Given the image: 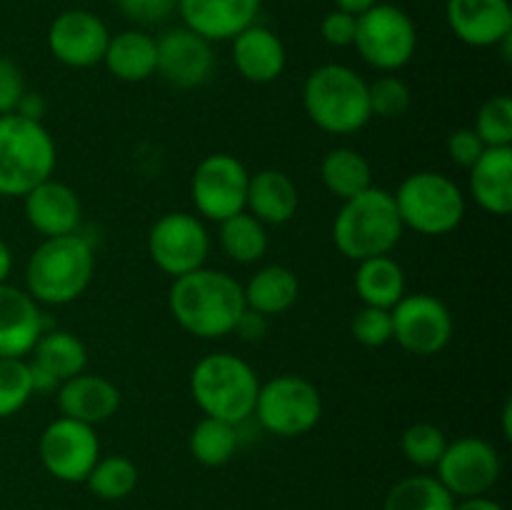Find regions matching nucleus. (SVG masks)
I'll return each mask as SVG.
<instances>
[{
  "mask_svg": "<svg viewBox=\"0 0 512 510\" xmlns=\"http://www.w3.org/2000/svg\"><path fill=\"white\" fill-rule=\"evenodd\" d=\"M355 25H358V15H350L345 10L335 8L320 23V35L333 48H350L355 40Z\"/></svg>",
  "mask_w": 512,
  "mask_h": 510,
  "instance_id": "a19ab883",
  "label": "nucleus"
},
{
  "mask_svg": "<svg viewBox=\"0 0 512 510\" xmlns=\"http://www.w3.org/2000/svg\"><path fill=\"white\" fill-rule=\"evenodd\" d=\"M300 283L298 275L288 265H265L255 270L253 278L243 285L245 308L265 315H283L298 303Z\"/></svg>",
  "mask_w": 512,
  "mask_h": 510,
  "instance_id": "bb28decb",
  "label": "nucleus"
},
{
  "mask_svg": "<svg viewBox=\"0 0 512 510\" xmlns=\"http://www.w3.org/2000/svg\"><path fill=\"white\" fill-rule=\"evenodd\" d=\"M368 100L370 113L390 120L408 113V108L413 105V93H410V85L403 78L385 73L373 83H368Z\"/></svg>",
  "mask_w": 512,
  "mask_h": 510,
  "instance_id": "e433bc0d",
  "label": "nucleus"
},
{
  "mask_svg": "<svg viewBox=\"0 0 512 510\" xmlns=\"http://www.w3.org/2000/svg\"><path fill=\"white\" fill-rule=\"evenodd\" d=\"M25 95L23 70L10 58H0V115L15 113L20 98Z\"/></svg>",
  "mask_w": 512,
  "mask_h": 510,
  "instance_id": "79ce46f5",
  "label": "nucleus"
},
{
  "mask_svg": "<svg viewBox=\"0 0 512 510\" xmlns=\"http://www.w3.org/2000/svg\"><path fill=\"white\" fill-rule=\"evenodd\" d=\"M220 225V248L228 255L230 260L240 265L258 263V260L265 258L268 253V225L260 223L258 218L243 210L238 215H230Z\"/></svg>",
  "mask_w": 512,
  "mask_h": 510,
  "instance_id": "c756f323",
  "label": "nucleus"
},
{
  "mask_svg": "<svg viewBox=\"0 0 512 510\" xmlns=\"http://www.w3.org/2000/svg\"><path fill=\"white\" fill-rule=\"evenodd\" d=\"M435 470V478L450 490L453 498H475L488 495L495 488L503 473V463L493 443L468 435L448 443Z\"/></svg>",
  "mask_w": 512,
  "mask_h": 510,
  "instance_id": "4468645a",
  "label": "nucleus"
},
{
  "mask_svg": "<svg viewBox=\"0 0 512 510\" xmlns=\"http://www.w3.org/2000/svg\"><path fill=\"white\" fill-rule=\"evenodd\" d=\"M108 40V25L90 10H65L48 28L50 53L68 68H93L103 63Z\"/></svg>",
  "mask_w": 512,
  "mask_h": 510,
  "instance_id": "dca6fc26",
  "label": "nucleus"
},
{
  "mask_svg": "<svg viewBox=\"0 0 512 510\" xmlns=\"http://www.w3.org/2000/svg\"><path fill=\"white\" fill-rule=\"evenodd\" d=\"M85 483H88L90 493L98 498L123 500L138 485V468L125 455H108V458H98Z\"/></svg>",
  "mask_w": 512,
  "mask_h": 510,
  "instance_id": "473e14b6",
  "label": "nucleus"
},
{
  "mask_svg": "<svg viewBox=\"0 0 512 510\" xmlns=\"http://www.w3.org/2000/svg\"><path fill=\"white\" fill-rule=\"evenodd\" d=\"M250 173L243 160L230 153L205 155L190 180V195L198 218L223 223L245 210Z\"/></svg>",
  "mask_w": 512,
  "mask_h": 510,
  "instance_id": "9b49d317",
  "label": "nucleus"
},
{
  "mask_svg": "<svg viewBox=\"0 0 512 510\" xmlns=\"http://www.w3.org/2000/svg\"><path fill=\"white\" fill-rule=\"evenodd\" d=\"M95 250L85 235L45 238L25 263V290L40 305H68L90 288Z\"/></svg>",
  "mask_w": 512,
  "mask_h": 510,
  "instance_id": "f03ea898",
  "label": "nucleus"
},
{
  "mask_svg": "<svg viewBox=\"0 0 512 510\" xmlns=\"http://www.w3.org/2000/svg\"><path fill=\"white\" fill-rule=\"evenodd\" d=\"M15 113L23 115V118H30V120H40L43 123V115H45V100L40 93H28L25 90V95L20 98L18 108H15Z\"/></svg>",
  "mask_w": 512,
  "mask_h": 510,
  "instance_id": "c03bdc74",
  "label": "nucleus"
},
{
  "mask_svg": "<svg viewBox=\"0 0 512 510\" xmlns=\"http://www.w3.org/2000/svg\"><path fill=\"white\" fill-rule=\"evenodd\" d=\"M445 18L455 38L470 48H498L512 38L508 0H448Z\"/></svg>",
  "mask_w": 512,
  "mask_h": 510,
  "instance_id": "f3484780",
  "label": "nucleus"
},
{
  "mask_svg": "<svg viewBox=\"0 0 512 510\" xmlns=\"http://www.w3.org/2000/svg\"><path fill=\"white\" fill-rule=\"evenodd\" d=\"M253 415L260 428L278 438H300L323 418L320 390L303 375L283 373L260 383Z\"/></svg>",
  "mask_w": 512,
  "mask_h": 510,
  "instance_id": "6e6552de",
  "label": "nucleus"
},
{
  "mask_svg": "<svg viewBox=\"0 0 512 510\" xmlns=\"http://www.w3.org/2000/svg\"><path fill=\"white\" fill-rule=\"evenodd\" d=\"M10 273H13V253H10L8 243L0 238V285L8 283Z\"/></svg>",
  "mask_w": 512,
  "mask_h": 510,
  "instance_id": "de8ad7c7",
  "label": "nucleus"
},
{
  "mask_svg": "<svg viewBox=\"0 0 512 510\" xmlns=\"http://www.w3.org/2000/svg\"><path fill=\"white\" fill-rule=\"evenodd\" d=\"M103 63L113 78L123 83H143L150 75H155L158 43L145 30H123L118 35H110Z\"/></svg>",
  "mask_w": 512,
  "mask_h": 510,
  "instance_id": "393cba45",
  "label": "nucleus"
},
{
  "mask_svg": "<svg viewBox=\"0 0 512 510\" xmlns=\"http://www.w3.org/2000/svg\"><path fill=\"white\" fill-rule=\"evenodd\" d=\"M470 195L493 215L512 210V148H485L470 168Z\"/></svg>",
  "mask_w": 512,
  "mask_h": 510,
  "instance_id": "b1692460",
  "label": "nucleus"
},
{
  "mask_svg": "<svg viewBox=\"0 0 512 510\" xmlns=\"http://www.w3.org/2000/svg\"><path fill=\"white\" fill-rule=\"evenodd\" d=\"M510 420H512V403L508 400V403H505V408H503V433H505V438H510V435H512Z\"/></svg>",
  "mask_w": 512,
  "mask_h": 510,
  "instance_id": "09e8293b",
  "label": "nucleus"
},
{
  "mask_svg": "<svg viewBox=\"0 0 512 510\" xmlns=\"http://www.w3.org/2000/svg\"><path fill=\"white\" fill-rule=\"evenodd\" d=\"M353 45L370 68L380 73H395L413 60L418 48V30L403 8L378 3L358 15Z\"/></svg>",
  "mask_w": 512,
  "mask_h": 510,
  "instance_id": "1a4fd4ad",
  "label": "nucleus"
},
{
  "mask_svg": "<svg viewBox=\"0 0 512 510\" xmlns=\"http://www.w3.org/2000/svg\"><path fill=\"white\" fill-rule=\"evenodd\" d=\"M485 153V143L473 128H458L448 135V155L460 168H473L480 155Z\"/></svg>",
  "mask_w": 512,
  "mask_h": 510,
  "instance_id": "ea45409f",
  "label": "nucleus"
},
{
  "mask_svg": "<svg viewBox=\"0 0 512 510\" xmlns=\"http://www.w3.org/2000/svg\"><path fill=\"white\" fill-rule=\"evenodd\" d=\"M455 503L435 475H408L388 490L383 510H453Z\"/></svg>",
  "mask_w": 512,
  "mask_h": 510,
  "instance_id": "2f4dec72",
  "label": "nucleus"
},
{
  "mask_svg": "<svg viewBox=\"0 0 512 510\" xmlns=\"http://www.w3.org/2000/svg\"><path fill=\"white\" fill-rule=\"evenodd\" d=\"M393 198L403 228L420 235H448L465 218V195L460 185L435 170L408 175Z\"/></svg>",
  "mask_w": 512,
  "mask_h": 510,
  "instance_id": "0eeeda50",
  "label": "nucleus"
},
{
  "mask_svg": "<svg viewBox=\"0 0 512 510\" xmlns=\"http://www.w3.org/2000/svg\"><path fill=\"white\" fill-rule=\"evenodd\" d=\"M353 283L363 305L393 310L405 295V270L393 255H378L360 260Z\"/></svg>",
  "mask_w": 512,
  "mask_h": 510,
  "instance_id": "cd10ccee",
  "label": "nucleus"
},
{
  "mask_svg": "<svg viewBox=\"0 0 512 510\" xmlns=\"http://www.w3.org/2000/svg\"><path fill=\"white\" fill-rule=\"evenodd\" d=\"M38 455L43 468L63 483H85L100 458V440L93 425L55 418L40 433Z\"/></svg>",
  "mask_w": 512,
  "mask_h": 510,
  "instance_id": "ddd939ff",
  "label": "nucleus"
},
{
  "mask_svg": "<svg viewBox=\"0 0 512 510\" xmlns=\"http://www.w3.org/2000/svg\"><path fill=\"white\" fill-rule=\"evenodd\" d=\"M238 428L240 425L228 423V420L205 415L190 433V455L205 468H220V465L230 463L240 445Z\"/></svg>",
  "mask_w": 512,
  "mask_h": 510,
  "instance_id": "7c9ffc66",
  "label": "nucleus"
},
{
  "mask_svg": "<svg viewBox=\"0 0 512 510\" xmlns=\"http://www.w3.org/2000/svg\"><path fill=\"white\" fill-rule=\"evenodd\" d=\"M378 3L380 0H335V5L350 15H363L365 10H370L373 5H378Z\"/></svg>",
  "mask_w": 512,
  "mask_h": 510,
  "instance_id": "49530a36",
  "label": "nucleus"
},
{
  "mask_svg": "<svg viewBox=\"0 0 512 510\" xmlns=\"http://www.w3.org/2000/svg\"><path fill=\"white\" fill-rule=\"evenodd\" d=\"M320 180L335 198L348 200L373 185V168L358 150L333 148L320 163Z\"/></svg>",
  "mask_w": 512,
  "mask_h": 510,
  "instance_id": "c85d7f7f",
  "label": "nucleus"
},
{
  "mask_svg": "<svg viewBox=\"0 0 512 510\" xmlns=\"http://www.w3.org/2000/svg\"><path fill=\"white\" fill-rule=\"evenodd\" d=\"M28 363L33 365V368H38L40 373L50 375L60 388V383L85 373L88 350H85L83 340L75 333H70V330L45 328L43 335L38 338V343L30 350Z\"/></svg>",
  "mask_w": 512,
  "mask_h": 510,
  "instance_id": "a878e982",
  "label": "nucleus"
},
{
  "mask_svg": "<svg viewBox=\"0 0 512 510\" xmlns=\"http://www.w3.org/2000/svg\"><path fill=\"white\" fill-rule=\"evenodd\" d=\"M258 390L253 365L233 353H210L190 370V395L208 418L243 425L253 418Z\"/></svg>",
  "mask_w": 512,
  "mask_h": 510,
  "instance_id": "39448f33",
  "label": "nucleus"
},
{
  "mask_svg": "<svg viewBox=\"0 0 512 510\" xmlns=\"http://www.w3.org/2000/svg\"><path fill=\"white\" fill-rule=\"evenodd\" d=\"M233 63L243 80L268 85L283 75L288 55L283 40L273 30L253 23L233 38Z\"/></svg>",
  "mask_w": 512,
  "mask_h": 510,
  "instance_id": "4be33fe9",
  "label": "nucleus"
},
{
  "mask_svg": "<svg viewBox=\"0 0 512 510\" xmlns=\"http://www.w3.org/2000/svg\"><path fill=\"white\" fill-rule=\"evenodd\" d=\"M148 255L155 268L170 278L203 268L210 255V235L203 218L185 210L160 215L148 233Z\"/></svg>",
  "mask_w": 512,
  "mask_h": 510,
  "instance_id": "9d476101",
  "label": "nucleus"
},
{
  "mask_svg": "<svg viewBox=\"0 0 512 510\" xmlns=\"http://www.w3.org/2000/svg\"><path fill=\"white\" fill-rule=\"evenodd\" d=\"M305 115L330 135H353L370 123L368 80L353 68L325 63L303 83Z\"/></svg>",
  "mask_w": 512,
  "mask_h": 510,
  "instance_id": "20e7f679",
  "label": "nucleus"
},
{
  "mask_svg": "<svg viewBox=\"0 0 512 510\" xmlns=\"http://www.w3.org/2000/svg\"><path fill=\"white\" fill-rule=\"evenodd\" d=\"M448 443L450 440L445 438L438 425L423 420V423H413L410 428H405L403 438H400V450H403L408 463H413L420 470H428L440 463Z\"/></svg>",
  "mask_w": 512,
  "mask_h": 510,
  "instance_id": "72a5a7b5",
  "label": "nucleus"
},
{
  "mask_svg": "<svg viewBox=\"0 0 512 510\" xmlns=\"http://www.w3.org/2000/svg\"><path fill=\"white\" fill-rule=\"evenodd\" d=\"M300 205L298 185L288 173L275 168L258 170L248 180L245 210L263 225H285L295 218Z\"/></svg>",
  "mask_w": 512,
  "mask_h": 510,
  "instance_id": "5701e85b",
  "label": "nucleus"
},
{
  "mask_svg": "<svg viewBox=\"0 0 512 510\" xmlns=\"http://www.w3.org/2000/svg\"><path fill=\"white\" fill-rule=\"evenodd\" d=\"M43 330L38 300L25 288L0 285V358H28Z\"/></svg>",
  "mask_w": 512,
  "mask_h": 510,
  "instance_id": "aec40b11",
  "label": "nucleus"
},
{
  "mask_svg": "<svg viewBox=\"0 0 512 510\" xmlns=\"http://www.w3.org/2000/svg\"><path fill=\"white\" fill-rule=\"evenodd\" d=\"M403 230L393 193L370 185L363 193L343 200V208L333 220V243L340 255L360 263L393 253Z\"/></svg>",
  "mask_w": 512,
  "mask_h": 510,
  "instance_id": "7ed1b4c3",
  "label": "nucleus"
},
{
  "mask_svg": "<svg viewBox=\"0 0 512 510\" xmlns=\"http://www.w3.org/2000/svg\"><path fill=\"white\" fill-rule=\"evenodd\" d=\"M58 410L63 418L85 425H100L113 418L120 408V390L113 380L95 373H80L60 383L55 390Z\"/></svg>",
  "mask_w": 512,
  "mask_h": 510,
  "instance_id": "412c9836",
  "label": "nucleus"
},
{
  "mask_svg": "<svg viewBox=\"0 0 512 510\" xmlns=\"http://www.w3.org/2000/svg\"><path fill=\"white\" fill-rule=\"evenodd\" d=\"M170 313L185 333L200 340L225 338L235 330L245 310L243 285L225 270L198 268L173 278Z\"/></svg>",
  "mask_w": 512,
  "mask_h": 510,
  "instance_id": "f257e3e1",
  "label": "nucleus"
},
{
  "mask_svg": "<svg viewBox=\"0 0 512 510\" xmlns=\"http://www.w3.org/2000/svg\"><path fill=\"white\" fill-rule=\"evenodd\" d=\"M155 43H158L155 73L165 83L183 90L200 88L203 83H208L215 70V53L210 40L183 25V28H173L155 38Z\"/></svg>",
  "mask_w": 512,
  "mask_h": 510,
  "instance_id": "2eb2a0df",
  "label": "nucleus"
},
{
  "mask_svg": "<svg viewBox=\"0 0 512 510\" xmlns=\"http://www.w3.org/2000/svg\"><path fill=\"white\" fill-rule=\"evenodd\" d=\"M393 340L418 358L443 353L455 333L453 313L440 298L430 293H405L390 310Z\"/></svg>",
  "mask_w": 512,
  "mask_h": 510,
  "instance_id": "f8f14e48",
  "label": "nucleus"
},
{
  "mask_svg": "<svg viewBox=\"0 0 512 510\" xmlns=\"http://www.w3.org/2000/svg\"><path fill=\"white\" fill-rule=\"evenodd\" d=\"M25 218L30 228L38 230L43 238L78 233L83 223V203L68 183L48 178L35 185L23 198Z\"/></svg>",
  "mask_w": 512,
  "mask_h": 510,
  "instance_id": "a211bd4d",
  "label": "nucleus"
},
{
  "mask_svg": "<svg viewBox=\"0 0 512 510\" xmlns=\"http://www.w3.org/2000/svg\"><path fill=\"white\" fill-rule=\"evenodd\" d=\"M33 395L28 360L0 358V418L20 413Z\"/></svg>",
  "mask_w": 512,
  "mask_h": 510,
  "instance_id": "f704fd0d",
  "label": "nucleus"
},
{
  "mask_svg": "<svg viewBox=\"0 0 512 510\" xmlns=\"http://www.w3.org/2000/svg\"><path fill=\"white\" fill-rule=\"evenodd\" d=\"M475 133L485 148H512V100L510 95H493L485 100L475 118Z\"/></svg>",
  "mask_w": 512,
  "mask_h": 510,
  "instance_id": "c9c22d12",
  "label": "nucleus"
},
{
  "mask_svg": "<svg viewBox=\"0 0 512 510\" xmlns=\"http://www.w3.org/2000/svg\"><path fill=\"white\" fill-rule=\"evenodd\" d=\"M350 333L365 348H380L393 340V315L385 308L363 305L350 320Z\"/></svg>",
  "mask_w": 512,
  "mask_h": 510,
  "instance_id": "4c0bfd02",
  "label": "nucleus"
},
{
  "mask_svg": "<svg viewBox=\"0 0 512 510\" xmlns=\"http://www.w3.org/2000/svg\"><path fill=\"white\" fill-rule=\"evenodd\" d=\"M115 5L138 25H158L178 10V0H115Z\"/></svg>",
  "mask_w": 512,
  "mask_h": 510,
  "instance_id": "58836bf2",
  "label": "nucleus"
},
{
  "mask_svg": "<svg viewBox=\"0 0 512 510\" xmlns=\"http://www.w3.org/2000/svg\"><path fill=\"white\" fill-rule=\"evenodd\" d=\"M233 333H238L240 338L248 340V343H255V340H260L265 333H268V318L255 313V310L245 308L243 315H240V320L235 323Z\"/></svg>",
  "mask_w": 512,
  "mask_h": 510,
  "instance_id": "37998d69",
  "label": "nucleus"
},
{
  "mask_svg": "<svg viewBox=\"0 0 512 510\" xmlns=\"http://www.w3.org/2000/svg\"><path fill=\"white\" fill-rule=\"evenodd\" d=\"M453 510H505L498 500L488 498V495H475V498H460Z\"/></svg>",
  "mask_w": 512,
  "mask_h": 510,
  "instance_id": "a18cd8bd",
  "label": "nucleus"
},
{
  "mask_svg": "<svg viewBox=\"0 0 512 510\" xmlns=\"http://www.w3.org/2000/svg\"><path fill=\"white\" fill-rule=\"evenodd\" d=\"M263 0H178L185 28L210 43L233 40L258 20Z\"/></svg>",
  "mask_w": 512,
  "mask_h": 510,
  "instance_id": "6ab92c4d",
  "label": "nucleus"
},
{
  "mask_svg": "<svg viewBox=\"0 0 512 510\" xmlns=\"http://www.w3.org/2000/svg\"><path fill=\"white\" fill-rule=\"evenodd\" d=\"M58 150L40 120L18 113L0 115V195L25 198L35 185L53 178Z\"/></svg>",
  "mask_w": 512,
  "mask_h": 510,
  "instance_id": "423d86ee",
  "label": "nucleus"
}]
</instances>
